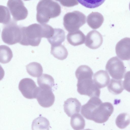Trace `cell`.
Instances as JSON below:
<instances>
[{"label": "cell", "mask_w": 130, "mask_h": 130, "mask_svg": "<svg viewBox=\"0 0 130 130\" xmlns=\"http://www.w3.org/2000/svg\"><path fill=\"white\" fill-rule=\"evenodd\" d=\"M54 33L52 36L48 38L47 40L51 46L61 44L65 38V33L62 29L54 28Z\"/></svg>", "instance_id": "9a60e30c"}, {"label": "cell", "mask_w": 130, "mask_h": 130, "mask_svg": "<svg viewBox=\"0 0 130 130\" xmlns=\"http://www.w3.org/2000/svg\"><path fill=\"white\" fill-rule=\"evenodd\" d=\"M43 24L34 23L21 27L22 37L19 43L23 45L38 46L43 38Z\"/></svg>", "instance_id": "7a4b0ae2"}, {"label": "cell", "mask_w": 130, "mask_h": 130, "mask_svg": "<svg viewBox=\"0 0 130 130\" xmlns=\"http://www.w3.org/2000/svg\"><path fill=\"white\" fill-rule=\"evenodd\" d=\"M117 56L122 60H129L130 59V38L125 37L117 44L115 48Z\"/></svg>", "instance_id": "30bf717a"}, {"label": "cell", "mask_w": 130, "mask_h": 130, "mask_svg": "<svg viewBox=\"0 0 130 130\" xmlns=\"http://www.w3.org/2000/svg\"><path fill=\"white\" fill-rule=\"evenodd\" d=\"M36 98L39 104L44 108L52 106L55 100V96L52 89L38 87Z\"/></svg>", "instance_id": "9c48e42d"}, {"label": "cell", "mask_w": 130, "mask_h": 130, "mask_svg": "<svg viewBox=\"0 0 130 130\" xmlns=\"http://www.w3.org/2000/svg\"><path fill=\"white\" fill-rule=\"evenodd\" d=\"M57 5L52 0H41L37 7L36 19L41 24L47 23L57 14Z\"/></svg>", "instance_id": "3957f363"}, {"label": "cell", "mask_w": 130, "mask_h": 130, "mask_svg": "<svg viewBox=\"0 0 130 130\" xmlns=\"http://www.w3.org/2000/svg\"><path fill=\"white\" fill-rule=\"evenodd\" d=\"M123 84L125 89L130 92V71H127L125 74Z\"/></svg>", "instance_id": "4316f807"}, {"label": "cell", "mask_w": 130, "mask_h": 130, "mask_svg": "<svg viewBox=\"0 0 130 130\" xmlns=\"http://www.w3.org/2000/svg\"><path fill=\"white\" fill-rule=\"evenodd\" d=\"M85 45L89 48L96 49L100 47L103 42V38L101 33L96 30L89 32L86 37Z\"/></svg>", "instance_id": "8fae6325"}, {"label": "cell", "mask_w": 130, "mask_h": 130, "mask_svg": "<svg viewBox=\"0 0 130 130\" xmlns=\"http://www.w3.org/2000/svg\"><path fill=\"white\" fill-rule=\"evenodd\" d=\"M70 124L74 130H81L84 128L85 125V121L80 114L75 113L73 115L71 118Z\"/></svg>", "instance_id": "44dd1931"}, {"label": "cell", "mask_w": 130, "mask_h": 130, "mask_svg": "<svg viewBox=\"0 0 130 130\" xmlns=\"http://www.w3.org/2000/svg\"><path fill=\"white\" fill-rule=\"evenodd\" d=\"M129 60V62H129V65H130V59Z\"/></svg>", "instance_id": "83f0119b"}, {"label": "cell", "mask_w": 130, "mask_h": 130, "mask_svg": "<svg viewBox=\"0 0 130 130\" xmlns=\"http://www.w3.org/2000/svg\"><path fill=\"white\" fill-rule=\"evenodd\" d=\"M0 20L1 23L7 24L11 21L10 16L7 8L5 6H0Z\"/></svg>", "instance_id": "484cf974"}, {"label": "cell", "mask_w": 130, "mask_h": 130, "mask_svg": "<svg viewBox=\"0 0 130 130\" xmlns=\"http://www.w3.org/2000/svg\"><path fill=\"white\" fill-rule=\"evenodd\" d=\"M27 73L31 76L35 77L40 76L43 72V69L39 63L34 62L30 63L26 66Z\"/></svg>", "instance_id": "ffe728a7"}, {"label": "cell", "mask_w": 130, "mask_h": 130, "mask_svg": "<svg viewBox=\"0 0 130 130\" xmlns=\"http://www.w3.org/2000/svg\"><path fill=\"white\" fill-rule=\"evenodd\" d=\"M107 88L109 91L113 94H119L124 90L123 81L111 79Z\"/></svg>", "instance_id": "d6986e66"}, {"label": "cell", "mask_w": 130, "mask_h": 130, "mask_svg": "<svg viewBox=\"0 0 130 130\" xmlns=\"http://www.w3.org/2000/svg\"><path fill=\"white\" fill-rule=\"evenodd\" d=\"M38 84L42 88L52 89V88L54 85L53 78L51 75L43 74L38 77L37 79Z\"/></svg>", "instance_id": "ac0fdd59"}, {"label": "cell", "mask_w": 130, "mask_h": 130, "mask_svg": "<svg viewBox=\"0 0 130 130\" xmlns=\"http://www.w3.org/2000/svg\"><path fill=\"white\" fill-rule=\"evenodd\" d=\"M13 57V53L11 49L5 45L0 46V61L3 64L9 62Z\"/></svg>", "instance_id": "603a6c76"}, {"label": "cell", "mask_w": 130, "mask_h": 130, "mask_svg": "<svg viewBox=\"0 0 130 130\" xmlns=\"http://www.w3.org/2000/svg\"><path fill=\"white\" fill-rule=\"evenodd\" d=\"M38 87L31 79L25 78L20 82L19 89L23 96L29 99L36 98Z\"/></svg>", "instance_id": "ba28073f"}, {"label": "cell", "mask_w": 130, "mask_h": 130, "mask_svg": "<svg viewBox=\"0 0 130 130\" xmlns=\"http://www.w3.org/2000/svg\"><path fill=\"white\" fill-rule=\"evenodd\" d=\"M51 53L57 59L63 60L67 57L68 52L66 47L61 44L51 46Z\"/></svg>", "instance_id": "2e32d148"}, {"label": "cell", "mask_w": 130, "mask_h": 130, "mask_svg": "<svg viewBox=\"0 0 130 130\" xmlns=\"http://www.w3.org/2000/svg\"><path fill=\"white\" fill-rule=\"evenodd\" d=\"M21 27L18 25L14 20H11L9 23L5 24L1 35L3 41L9 45L19 43L22 37Z\"/></svg>", "instance_id": "277c9868"}, {"label": "cell", "mask_w": 130, "mask_h": 130, "mask_svg": "<svg viewBox=\"0 0 130 130\" xmlns=\"http://www.w3.org/2000/svg\"><path fill=\"white\" fill-rule=\"evenodd\" d=\"M93 79L94 83L99 89L106 86L110 80V77L107 73L103 70L96 72L94 75Z\"/></svg>", "instance_id": "4fadbf2b"}, {"label": "cell", "mask_w": 130, "mask_h": 130, "mask_svg": "<svg viewBox=\"0 0 130 130\" xmlns=\"http://www.w3.org/2000/svg\"><path fill=\"white\" fill-rule=\"evenodd\" d=\"M50 127L49 121L42 117H39L35 119L31 125L32 130H49Z\"/></svg>", "instance_id": "7402d4cb"}, {"label": "cell", "mask_w": 130, "mask_h": 130, "mask_svg": "<svg viewBox=\"0 0 130 130\" xmlns=\"http://www.w3.org/2000/svg\"><path fill=\"white\" fill-rule=\"evenodd\" d=\"M105 69L110 76L116 79H123L126 72L123 62L117 56L113 57L108 60Z\"/></svg>", "instance_id": "5b68a950"}, {"label": "cell", "mask_w": 130, "mask_h": 130, "mask_svg": "<svg viewBox=\"0 0 130 130\" xmlns=\"http://www.w3.org/2000/svg\"><path fill=\"white\" fill-rule=\"evenodd\" d=\"M81 113L87 119L98 123H104L110 114L109 102L102 103L98 97H91L82 106Z\"/></svg>", "instance_id": "6da1fadb"}, {"label": "cell", "mask_w": 130, "mask_h": 130, "mask_svg": "<svg viewBox=\"0 0 130 130\" xmlns=\"http://www.w3.org/2000/svg\"><path fill=\"white\" fill-rule=\"evenodd\" d=\"M105 0H77L84 7L90 8H97L102 5Z\"/></svg>", "instance_id": "d4e9b609"}, {"label": "cell", "mask_w": 130, "mask_h": 130, "mask_svg": "<svg viewBox=\"0 0 130 130\" xmlns=\"http://www.w3.org/2000/svg\"><path fill=\"white\" fill-rule=\"evenodd\" d=\"M68 42L74 46L84 44L85 40V35L80 30L69 32L67 36Z\"/></svg>", "instance_id": "5bb4252c"}, {"label": "cell", "mask_w": 130, "mask_h": 130, "mask_svg": "<svg viewBox=\"0 0 130 130\" xmlns=\"http://www.w3.org/2000/svg\"><path fill=\"white\" fill-rule=\"evenodd\" d=\"M77 86V91L81 95L91 97H99L100 96V90L95 84L92 78L78 80Z\"/></svg>", "instance_id": "8992f818"}, {"label": "cell", "mask_w": 130, "mask_h": 130, "mask_svg": "<svg viewBox=\"0 0 130 130\" xmlns=\"http://www.w3.org/2000/svg\"><path fill=\"white\" fill-rule=\"evenodd\" d=\"M75 75L78 80L92 78L93 72L89 67L87 65H83L77 68Z\"/></svg>", "instance_id": "e0dca14e"}, {"label": "cell", "mask_w": 130, "mask_h": 130, "mask_svg": "<svg viewBox=\"0 0 130 130\" xmlns=\"http://www.w3.org/2000/svg\"><path fill=\"white\" fill-rule=\"evenodd\" d=\"M25 1H29V0H24Z\"/></svg>", "instance_id": "f1b7e54d"}, {"label": "cell", "mask_w": 130, "mask_h": 130, "mask_svg": "<svg viewBox=\"0 0 130 130\" xmlns=\"http://www.w3.org/2000/svg\"><path fill=\"white\" fill-rule=\"evenodd\" d=\"M116 123L119 128H125L130 124V116L126 113L119 114L116 119Z\"/></svg>", "instance_id": "cb8c5ba5"}, {"label": "cell", "mask_w": 130, "mask_h": 130, "mask_svg": "<svg viewBox=\"0 0 130 130\" xmlns=\"http://www.w3.org/2000/svg\"><path fill=\"white\" fill-rule=\"evenodd\" d=\"M7 6L15 21L23 20L27 17L28 11L22 0H8Z\"/></svg>", "instance_id": "52a82bcc"}, {"label": "cell", "mask_w": 130, "mask_h": 130, "mask_svg": "<svg viewBox=\"0 0 130 130\" xmlns=\"http://www.w3.org/2000/svg\"><path fill=\"white\" fill-rule=\"evenodd\" d=\"M81 104L79 100L75 98H70L64 101L63 105L65 112L69 117L79 113Z\"/></svg>", "instance_id": "7c38bea8"}]
</instances>
